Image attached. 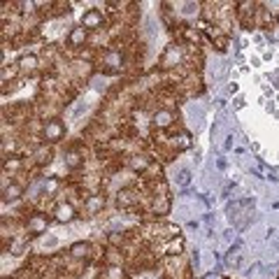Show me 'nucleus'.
<instances>
[{
    "mask_svg": "<svg viewBox=\"0 0 279 279\" xmlns=\"http://www.w3.org/2000/svg\"><path fill=\"white\" fill-rule=\"evenodd\" d=\"M16 68H19L21 72H33V70L37 68V56L35 54H23L19 58V63H16Z\"/></svg>",
    "mask_w": 279,
    "mask_h": 279,
    "instance_id": "nucleus-14",
    "label": "nucleus"
},
{
    "mask_svg": "<svg viewBox=\"0 0 279 279\" xmlns=\"http://www.w3.org/2000/svg\"><path fill=\"white\" fill-rule=\"evenodd\" d=\"M102 65H107L109 72H116V70H121L123 65V54L119 49H107L105 54H102Z\"/></svg>",
    "mask_w": 279,
    "mask_h": 279,
    "instance_id": "nucleus-6",
    "label": "nucleus"
},
{
    "mask_svg": "<svg viewBox=\"0 0 279 279\" xmlns=\"http://www.w3.org/2000/svg\"><path fill=\"white\" fill-rule=\"evenodd\" d=\"M277 23H279V14H277Z\"/></svg>",
    "mask_w": 279,
    "mask_h": 279,
    "instance_id": "nucleus-23",
    "label": "nucleus"
},
{
    "mask_svg": "<svg viewBox=\"0 0 279 279\" xmlns=\"http://www.w3.org/2000/svg\"><path fill=\"white\" fill-rule=\"evenodd\" d=\"M82 165H84V158L79 151H75V149L65 151V168H68V170H79Z\"/></svg>",
    "mask_w": 279,
    "mask_h": 279,
    "instance_id": "nucleus-10",
    "label": "nucleus"
},
{
    "mask_svg": "<svg viewBox=\"0 0 279 279\" xmlns=\"http://www.w3.org/2000/svg\"><path fill=\"white\" fill-rule=\"evenodd\" d=\"M102 207H105V198L102 196H89L84 200V210L89 212V214H98Z\"/></svg>",
    "mask_w": 279,
    "mask_h": 279,
    "instance_id": "nucleus-12",
    "label": "nucleus"
},
{
    "mask_svg": "<svg viewBox=\"0 0 279 279\" xmlns=\"http://www.w3.org/2000/svg\"><path fill=\"white\" fill-rule=\"evenodd\" d=\"M54 219L58 221V224H72V221L77 219V210L70 203H61V205H56Z\"/></svg>",
    "mask_w": 279,
    "mask_h": 279,
    "instance_id": "nucleus-5",
    "label": "nucleus"
},
{
    "mask_svg": "<svg viewBox=\"0 0 279 279\" xmlns=\"http://www.w3.org/2000/svg\"><path fill=\"white\" fill-rule=\"evenodd\" d=\"M161 63H163V68H172V65H177V63H179V47L170 44V47L165 49V54H163V58H161Z\"/></svg>",
    "mask_w": 279,
    "mask_h": 279,
    "instance_id": "nucleus-11",
    "label": "nucleus"
},
{
    "mask_svg": "<svg viewBox=\"0 0 279 279\" xmlns=\"http://www.w3.org/2000/svg\"><path fill=\"white\" fill-rule=\"evenodd\" d=\"M172 123H175V116H172L170 109H156V112L151 114V126L158 130L172 128Z\"/></svg>",
    "mask_w": 279,
    "mask_h": 279,
    "instance_id": "nucleus-4",
    "label": "nucleus"
},
{
    "mask_svg": "<svg viewBox=\"0 0 279 279\" xmlns=\"http://www.w3.org/2000/svg\"><path fill=\"white\" fill-rule=\"evenodd\" d=\"M130 168L135 172H144L147 168H149V158L147 156H133L130 158Z\"/></svg>",
    "mask_w": 279,
    "mask_h": 279,
    "instance_id": "nucleus-15",
    "label": "nucleus"
},
{
    "mask_svg": "<svg viewBox=\"0 0 279 279\" xmlns=\"http://www.w3.org/2000/svg\"><path fill=\"white\" fill-rule=\"evenodd\" d=\"M277 279H279V277H277Z\"/></svg>",
    "mask_w": 279,
    "mask_h": 279,
    "instance_id": "nucleus-24",
    "label": "nucleus"
},
{
    "mask_svg": "<svg viewBox=\"0 0 279 279\" xmlns=\"http://www.w3.org/2000/svg\"><path fill=\"white\" fill-rule=\"evenodd\" d=\"M102 23H105V16H102V12L98 9V7H91V9H86V12L82 14V26L86 28V30H98V28H102Z\"/></svg>",
    "mask_w": 279,
    "mask_h": 279,
    "instance_id": "nucleus-3",
    "label": "nucleus"
},
{
    "mask_svg": "<svg viewBox=\"0 0 279 279\" xmlns=\"http://www.w3.org/2000/svg\"><path fill=\"white\" fill-rule=\"evenodd\" d=\"M91 242H75V245L70 247V256L75 261H84V259H89L91 256Z\"/></svg>",
    "mask_w": 279,
    "mask_h": 279,
    "instance_id": "nucleus-9",
    "label": "nucleus"
},
{
    "mask_svg": "<svg viewBox=\"0 0 279 279\" xmlns=\"http://www.w3.org/2000/svg\"><path fill=\"white\" fill-rule=\"evenodd\" d=\"M65 137V123L61 119H49L42 126V142L44 144H58Z\"/></svg>",
    "mask_w": 279,
    "mask_h": 279,
    "instance_id": "nucleus-1",
    "label": "nucleus"
},
{
    "mask_svg": "<svg viewBox=\"0 0 279 279\" xmlns=\"http://www.w3.org/2000/svg\"><path fill=\"white\" fill-rule=\"evenodd\" d=\"M23 196V186L16 184V182H9V184L2 186V200L5 203H14V200H19Z\"/></svg>",
    "mask_w": 279,
    "mask_h": 279,
    "instance_id": "nucleus-8",
    "label": "nucleus"
},
{
    "mask_svg": "<svg viewBox=\"0 0 279 279\" xmlns=\"http://www.w3.org/2000/svg\"><path fill=\"white\" fill-rule=\"evenodd\" d=\"M109 242H112V245H121V242H123V235H116V233H109Z\"/></svg>",
    "mask_w": 279,
    "mask_h": 279,
    "instance_id": "nucleus-21",
    "label": "nucleus"
},
{
    "mask_svg": "<svg viewBox=\"0 0 279 279\" xmlns=\"http://www.w3.org/2000/svg\"><path fill=\"white\" fill-rule=\"evenodd\" d=\"M42 189H44L47 196H51V193H56V189H58V182H56L54 177H49V179H44V186H42Z\"/></svg>",
    "mask_w": 279,
    "mask_h": 279,
    "instance_id": "nucleus-19",
    "label": "nucleus"
},
{
    "mask_svg": "<svg viewBox=\"0 0 279 279\" xmlns=\"http://www.w3.org/2000/svg\"><path fill=\"white\" fill-rule=\"evenodd\" d=\"M33 156H35V163L37 165H49L51 163V149H49L44 142L37 144V149H35Z\"/></svg>",
    "mask_w": 279,
    "mask_h": 279,
    "instance_id": "nucleus-13",
    "label": "nucleus"
},
{
    "mask_svg": "<svg viewBox=\"0 0 279 279\" xmlns=\"http://www.w3.org/2000/svg\"><path fill=\"white\" fill-rule=\"evenodd\" d=\"M47 226H49V217L47 214H42V212H35L30 214L26 221V231L30 235H42V233H47Z\"/></svg>",
    "mask_w": 279,
    "mask_h": 279,
    "instance_id": "nucleus-2",
    "label": "nucleus"
},
{
    "mask_svg": "<svg viewBox=\"0 0 279 279\" xmlns=\"http://www.w3.org/2000/svg\"><path fill=\"white\" fill-rule=\"evenodd\" d=\"M89 40V30L79 23V26H75L72 30L68 33V44L70 47H84V42Z\"/></svg>",
    "mask_w": 279,
    "mask_h": 279,
    "instance_id": "nucleus-7",
    "label": "nucleus"
},
{
    "mask_svg": "<svg viewBox=\"0 0 279 279\" xmlns=\"http://www.w3.org/2000/svg\"><path fill=\"white\" fill-rule=\"evenodd\" d=\"M5 170H12V172L21 170V158H16V156L5 158Z\"/></svg>",
    "mask_w": 279,
    "mask_h": 279,
    "instance_id": "nucleus-18",
    "label": "nucleus"
},
{
    "mask_svg": "<svg viewBox=\"0 0 279 279\" xmlns=\"http://www.w3.org/2000/svg\"><path fill=\"white\" fill-rule=\"evenodd\" d=\"M133 203H137V198L133 196L130 191H121V193H119V205L128 207V205H133Z\"/></svg>",
    "mask_w": 279,
    "mask_h": 279,
    "instance_id": "nucleus-17",
    "label": "nucleus"
},
{
    "mask_svg": "<svg viewBox=\"0 0 279 279\" xmlns=\"http://www.w3.org/2000/svg\"><path fill=\"white\" fill-rule=\"evenodd\" d=\"M179 252H182V240H172L170 245H168V254L175 256V254H179Z\"/></svg>",
    "mask_w": 279,
    "mask_h": 279,
    "instance_id": "nucleus-20",
    "label": "nucleus"
},
{
    "mask_svg": "<svg viewBox=\"0 0 279 279\" xmlns=\"http://www.w3.org/2000/svg\"><path fill=\"white\" fill-rule=\"evenodd\" d=\"M203 279H224V277H221V275H217V273H210V275H205Z\"/></svg>",
    "mask_w": 279,
    "mask_h": 279,
    "instance_id": "nucleus-22",
    "label": "nucleus"
},
{
    "mask_svg": "<svg viewBox=\"0 0 279 279\" xmlns=\"http://www.w3.org/2000/svg\"><path fill=\"white\" fill-rule=\"evenodd\" d=\"M168 210H170L168 198H165V196H158L156 200H154V212H156V214H168Z\"/></svg>",
    "mask_w": 279,
    "mask_h": 279,
    "instance_id": "nucleus-16",
    "label": "nucleus"
}]
</instances>
